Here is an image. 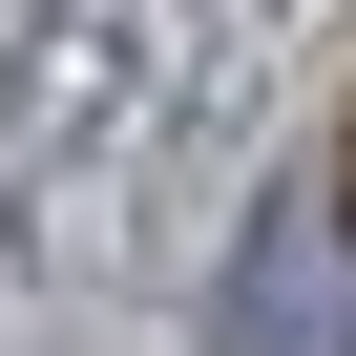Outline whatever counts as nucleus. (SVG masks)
<instances>
[{
    "label": "nucleus",
    "instance_id": "obj_1",
    "mask_svg": "<svg viewBox=\"0 0 356 356\" xmlns=\"http://www.w3.org/2000/svg\"><path fill=\"white\" fill-rule=\"evenodd\" d=\"M335 210H356V147H335Z\"/></svg>",
    "mask_w": 356,
    "mask_h": 356
}]
</instances>
